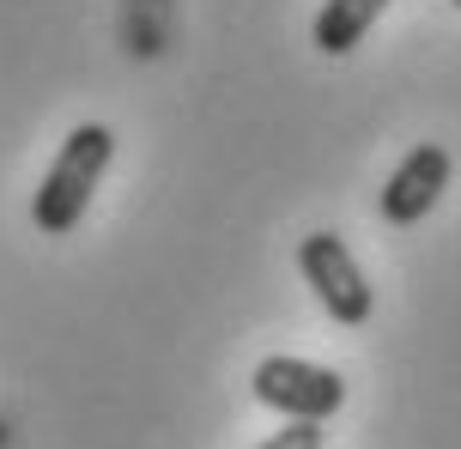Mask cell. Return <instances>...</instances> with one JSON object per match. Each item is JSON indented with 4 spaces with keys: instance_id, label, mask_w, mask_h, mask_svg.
I'll list each match as a JSON object with an SVG mask.
<instances>
[{
    "instance_id": "1",
    "label": "cell",
    "mask_w": 461,
    "mask_h": 449,
    "mask_svg": "<svg viewBox=\"0 0 461 449\" xmlns=\"http://www.w3.org/2000/svg\"><path fill=\"white\" fill-rule=\"evenodd\" d=\"M110 158H115V134L104 128V121H79L68 140H61V152H55V165H49V176H43V189H37V201H31L37 231L68 237L73 225L86 219L92 189L104 183Z\"/></svg>"
},
{
    "instance_id": "2",
    "label": "cell",
    "mask_w": 461,
    "mask_h": 449,
    "mask_svg": "<svg viewBox=\"0 0 461 449\" xmlns=\"http://www.w3.org/2000/svg\"><path fill=\"white\" fill-rule=\"evenodd\" d=\"M255 401L274 407V413H285V419H310V426H322V419H334L346 407V382L340 371H328V364H310V358H261L255 364Z\"/></svg>"
},
{
    "instance_id": "3",
    "label": "cell",
    "mask_w": 461,
    "mask_h": 449,
    "mask_svg": "<svg viewBox=\"0 0 461 449\" xmlns=\"http://www.w3.org/2000/svg\"><path fill=\"white\" fill-rule=\"evenodd\" d=\"M298 267L303 280H310V292L322 298V310L340 322V328H358V322H370V280L365 267L352 261V249H346L334 231H310L298 243Z\"/></svg>"
},
{
    "instance_id": "4",
    "label": "cell",
    "mask_w": 461,
    "mask_h": 449,
    "mask_svg": "<svg viewBox=\"0 0 461 449\" xmlns=\"http://www.w3.org/2000/svg\"><path fill=\"white\" fill-rule=\"evenodd\" d=\"M449 189V152L443 146H413L401 165H394L389 189H383V219L389 225H419Z\"/></svg>"
},
{
    "instance_id": "5",
    "label": "cell",
    "mask_w": 461,
    "mask_h": 449,
    "mask_svg": "<svg viewBox=\"0 0 461 449\" xmlns=\"http://www.w3.org/2000/svg\"><path fill=\"white\" fill-rule=\"evenodd\" d=\"M383 6L389 0H328L322 13H316V49L322 55H352V49L365 43V31L383 19Z\"/></svg>"
},
{
    "instance_id": "6",
    "label": "cell",
    "mask_w": 461,
    "mask_h": 449,
    "mask_svg": "<svg viewBox=\"0 0 461 449\" xmlns=\"http://www.w3.org/2000/svg\"><path fill=\"white\" fill-rule=\"evenodd\" d=\"M255 449H322V426H310V419H285V431H274L267 444Z\"/></svg>"
},
{
    "instance_id": "7",
    "label": "cell",
    "mask_w": 461,
    "mask_h": 449,
    "mask_svg": "<svg viewBox=\"0 0 461 449\" xmlns=\"http://www.w3.org/2000/svg\"><path fill=\"white\" fill-rule=\"evenodd\" d=\"M456 6H461V0H456Z\"/></svg>"
}]
</instances>
